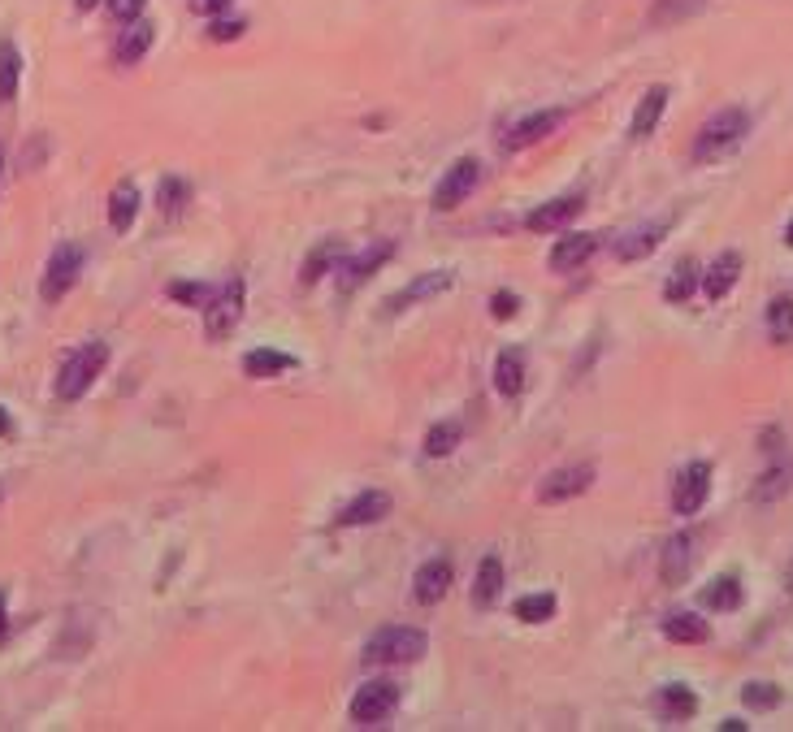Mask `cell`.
Masks as SVG:
<instances>
[{
	"label": "cell",
	"mask_w": 793,
	"mask_h": 732,
	"mask_svg": "<svg viewBox=\"0 0 793 732\" xmlns=\"http://www.w3.org/2000/svg\"><path fill=\"white\" fill-rule=\"evenodd\" d=\"M746 135H750V113H746V109H720L707 126L698 130V139H694V161H698V165L724 161V156H733L741 143H746Z\"/></svg>",
	"instance_id": "1"
},
{
	"label": "cell",
	"mask_w": 793,
	"mask_h": 732,
	"mask_svg": "<svg viewBox=\"0 0 793 732\" xmlns=\"http://www.w3.org/2000/svg\"><path fill=\"white\" fill-rule=\"evenodd\" d=\"M425 650H429V637L421 629L390 624V629H377L369 642H364V663H373V668H395V663H416Z\"/></svg>",
	"instance_id": "2"
},
{
	"label": "cell",
	"mask_w": 793,
	"mask_h": 732,
	"mask_svg": "<svg viewBox=\"0 0 793 732\" xmlns=\"http://www.w3.org/2000/svg\"><path fill=\"white\" fill-rule=\"evenodd\" d=\"M104 364H109V347L104 343H83L78 351H70L57 373V399L61 403H74L83 399L91 386H96V377L104 373Z\"/></svg>",
	"instance_id": "3"
},
{
	"label": "cell",
	"mask_w": 793,
	"mask_h": 732,
	"mask_svg": "<svg viewBox=\"0 0 793 732\" xmlns=\"http://www.w3.org/2000/svg\"><path fill=\"white\" fill-rule=\"evenodd\" d=\"M83 247L78 243H61V247H52V256H48V265H44V282H39V295L48 299V304H57V299H65L74 291V282H78V273H83Z\"/></svg>",
	"instance_id": "4"
},
{
	"label": "cell",
	"mask_w": 793,
	"mask_h": 732,
	"mask_svg": "<svg viewBox=\"0 0 793 732\" xmlns=\"http://www.w3.org/2000/svg\"><path fill=\"white\" fill-rule=\"evenodd\" d=\"M395 707H399V685L395 681H369V685L356 689V698H351L347 715H351V724L369 728V724H382Z\"/></svg>",
	"instance_id": "5"
},
{
	"label": "cell",
	"mask_w": 793,
	"mask_h": 732,
	"mask_svg": "<svg viewBox=\"0 0 793 732\" xmlns=\"http://www.w3.org/2000/svg\"><path fill=\"white\" fill-rule=\"evenodd\" d=\"M239 317H243V278H230L204 304V334L217 343V338H226L234 325H239Z\"/></svg>",
	"instance_id": "6"
},
{
	"label": "cell",
	"mask_w": 793,
	"mask_h": 732,
	"mask_svg": "<svg viewBox=\"0 0 793 732\" xmlns=\"http://www.w3.org/2000/svg\"><path fill=\"white\" fill-rule=\"evenodd\" d=\"M477 182H481V165L473 161V156H460L447 174L438 178V187H434V208H442V213H451V208H460L468 195L477 191Z\"/></svg>",
	"instance_id": "7"
},
{
	"label": "cell",
	"mask_w": 793,
	"mask_h": 732,
	"mask_svg": "<svg viewBox=\"0 0 793 732\" xmlns=\"http://www.w3.org/2000/svg\"><path fill=\"white\" fill-rule=\"evenodd\" d=\"M707 494H711V464L694 460L689 468H681V477H676V486H672L676 516H698L702 503H707Z\"/></svg>",
	"instance_id": "8"
},
{
	"label": "cell",
	"mask_w": 793,
	"mask_h": 732,
	"mask_svg": "<svg viewBox=\"0 0 793 732\" xmlns=\"http://www.w3.org/2000/svg\"><path fill=\"white\" fill-rule=\"evenodd\" d=\"M590 481H594V464L555 468V473L538 486V503H568V499H577V494L590 490Z\"/></svg>",
	"instance_id": "9"
},
{
	"label": "cell",
	"mask_w": 793,
	"mask_h": 732,
	"mask_svg": "<svg viewBox=\"0 0 793 732\" xmlns=\"http://www.w3.org/2000/svg\"><path fill=\"white\" fill-rule=\"evenodd\" d=\"M390 256H395V239H377V243H369L360 256H351L347 265H343V273H338V286H343V291H356V286L369 282Z\"/></svg>",
	"instance_id": "10"
},
{
	"label": "cell",
	"mask_w": 793,
	"mask_h": 732,
	"mask_svg": "<svg viewBox=\"0 0 793 732\" xmlns=\"http://www.w3.org/2000/svg\"><path fill=\"white\" fill-rule=\"evenodd\" d=\"M559 122H564V109H542V113L520 117V122L503 135V152H525V148H533V143L551 135V130H555Z\"/></svg>",
	"instance_id": "11"
},
{
	"label": "cell",
	"mask_w": 793,
	"mask_h": 732,
	"mask_svg": "<svg viewBox=\"0 0 793 732\" xmlns=\"http://www.w3.org/2000/svg\"><path fill=\"white\" fill-rule=\"evenodd\" d=\"M451 581H455L451 559H425L421 572H416V581H412L416 603H421V607L442 603V598H447V590H451Z\"/></svg>",
	"instance_id": "12"
},
{
	"label": "cell",
	"mask_w": 793,
	"mask_h": 732,
	"mask_svg": "<svg viewBox=\"0 0 793 732\" xmlns=\"http://www.w3.org/2000/svg\"><path fill=\"white\" fill-rule=\"evenodd\" d=\"M689 568H694V538H689V533H672V538L663 542V551H659L663 585H681L689 577Z\"/></svg>",
	"instance_id": "13"
},
{
	"label": "cell",
	"mask_w": 793,
	"mask_h": 732,
	"mask_svg": "<svg viewBox=\"0 0 793 732\" xmlns=\"http://www.w3.org/2000/svg\"><path fill=\"white\" fill-rule=\"evenodd\" d=\"M382 516H390V494H382V490H364V494H356L343 512H338V525L343 529H356V525H377Z\"/></svg>",
	"instance_id": "14"
},
{
	"label": "cell",
	"mask_w": 793,
	"mask_h": 732,
	"mask_svg": "<svg viewBox=\"0 0 793 732\" xmlns=\"http://www.w3.org/2000/svg\"><path fill=\"white\" fill-rule=\"evenodd\" d=\"M594 252H598V234H568V239H559L551 247V269L572 273V269H581Z\"/></svg>",
	"instance_id": "15"
},
{
	"label": "cell",
	"mask_w": 793,
	"mask_h": 732,
	"mask_svg": "<svg viewBox=\"0 0 793 732\" xmlns=\"http://www.w3.org/2000/svg\"><path fill=\"white\" fill-rule=\"evenodd\" d=\"M737 278H741V256L737 252H720L707 265V273H702V295H707V299H724L737 286Z\"/></svg>",
	"instance_id": "16"
},
{
	"label": "cell",
	"mask_w": 793,
	"mask_h": 732,
	"mask_svg": "<svg viewBox=\"0 0 793 732\" xmlns=\"http://www.w3.org/2000/svg\"><path fill=\"white\" fill-rule=\"evenodd\" d=\"M447 286H451V273H447V269H438V273H421L416 282H408L403 291H395V295L386 299V312H403V308L421 304V299H429V295L447 291Z\"/></svg>",
	"instance_id": "17"
},
{
	"label": "cell",
	"mask_w": 793,
	"mask_h": 732,
	"mask_svg": "<svg viewBox=\"0 0 793 732\" xmlns=\"http://www.w3.org/2000/svg\"><path fill=\"white\" fill-rule=\"evenodd\" d=\"M581 208H585L581 195H559V200L533 208V213L525 217V226H529V230H559V226H568V221L577 217Z\"/></svg>",
	"instance_id": "18"
},
{
	"label": "cell",
	"mask_w": 793,
	"mask_h": 732,
	"mask_svg": "<svg viewBox=\"0 0 793 732\" xmlns=\"http://www.w3.org/2000/svg\"><path fill=\"white\" fill-rule=\"evenodd\" d=\"M663 109H668V87H650L646 96H642V104H637V109H633L629 135H633V139H646V135H655V126H659Z\"/></svg>",
	"instance_id": "19"
},
{
	"label": "cell",
	"mask_w": 793,
	"mask_h": 732,
	"mask_svg": "<svg viewBox=\"0 0 793 732\" xmlns=\"http://www.w3.org/2000/svg\"><path fill=\"white\" fill-rule=\"evenodd\" d=\"M135 213H139V187L135 182H117L113 195H109V226L117 234H126L130 226H135Z\"/></svg>",
	"instance_id": "20"
},
{
	"label": "cell",
	"mask_w": 793,
	"mask_h": 732,
	"mask_svg": "<svg viewBox=\"0 0 793 732\" xmlns=\"http://www.w3.org/2000/svg\"><path fill=\"white\" fill-rule=\"evenodd\" d=\"M663 637L676 646H702L711 637V629H707V620L694 616V611H676V616L663 620Z\"/></svg>",
	"instance_id": "21"
},
{
	"label": "cell",
	"mask_w": 793,
	"mask_h": 732,
	"mask_svg": "<svg viewBox=\"0 0 793 732\" xmlns=\"http://www.w3.org/2000/svg\"><path fill=\"white\" fill-rule=\"evenodd\" d=\"M655 711H659V720L681 724V720H689V715L698 711V698L689 694L685 685H663V689H659V698H655Z\"/></svg>",
	"instance_id": "22"
},
{
	"label": "cell",
	"mask_w": 793,
	"mask_h": 732,
	"mask_svg": "<svg viewBox=\"0 0 793 732\" xmlns=\"http://www.w3.org/2000/svg\"><path fill=\"white\" fill-rule=\"evenodd\" d=\"M494 390H499L503 399H516L520 390H525V356H520V351H503V356L494 360Z\"/></svg>",
	"instance_id": "23"
},
{
	"label": "cell",
	"mask_w": 793,
	"mask_h": 732,
	"mask_svg": "<svg viewBox=\"0 0 793 732\" xmlns=\"http://www.w3.org/2000/svg\"><path fill=\"white\" fill-rule=\"evenodd\" d=\"M152 39H156V26L152 22H126V31H122V39H117V65H135L143 52L152 48Z\"/></svg>",
	"instance_id": "24"
},
{
	"label": "cell",
	"mask_w": 793,
	"mask_h": 732,
	"mask_svg": "<svg viewBox=\"0 0 793 732\" xmlns=\"http://www.w3.org/2000/svg\"><path fill=\"white\" fill-rule=\"evenodd\" d=\"M295 369V356L286 351H273V347H256L243 356V373L247 377H278V373H291Z\"/></svg>",
	"instance_id": "25"
},
{
	"label": "cell",
	"mask_w": 793,
	"mask_h": 732,
	"mask_svg": "<svg viewBox=\"0 0 793 732\" xmlns=\"http://www.w3.org/2000/svg\"><path fill=\"white\" fill-rule=\"evenodd\" d=\"M663 234H668V226H646V230L624 234V239L616 243V256L624 260V265H633V260H646V256L663 243Z\"/></svg>",
	"instance_id": "26"
},
{
	"label": "cell",
	"mask_w": 793,
	"mask_h": 732,
	"mask_svg": "<svg viewBox=\"0 0 793 732\" xmlns=\"http://www.w3.org/2000/svg\"><path fill=\"white\" fill-rule=\"evenodd\" d=\"M338 260H343V243H338V239L317 243V247H312V256L304 260V273H299V282H304V286H317L325 273L338 265Z\"/></svg>",
	"instance_id": "27"
},
{
	"label": "cell",
	"mask_w": 793,
	"mask_h": 732,
	"mask_svg": "<svg viewBox=\"0 0 793 732\" xmlns=\"http://www.w3.org/2000/svg\"><path fill=\"white\" fill-rule=\"evenodd\" d=\"M499 594H503V559L486 555V559H481V568H477L473 598H477V607H494V603H499Z\"/></svg>",
	"instance_id": "28"
},
{
	"label": "cell",
	"mask_w": 793,
	"mask_h": 732,
	"mask_svg": "<svg viewBox=\"0 0 793 732\" xmlns=\"http://www.w3.org/2000/svg\"><path fill=\"white\" fill-rule=\"evenodd\" d=\"M789 486H793V460H780V464H772V468H767V473L759 477V486H754V503H776V499H785Z\"/></svg>",
	"instance_id": "29"
},
{
	"label": "cell",
	"mask_w": 793,
	"mask_h": 732,
	"mask_svg": "<svg viewBox=\"0 0 793 732\" xmlns=\"http://www.w3.org/2000/svg\"><path fill=\"white\" fill-rule=\"evenodd\" d=\"M698 286H702L698 265H694V260H681V265L672 269V278L663 282V299H668V304H685V299L694 295Z\"/></svg>",
	"instance_id": "30"
},
{
	"label": "cell",
	"mask_w": 793,
	"mask_h": 732,
	"mask_svg": "<svg viewBox=\"0 0 793 732\" xmlns=\"http://www.w3.org/2000/svg\"><path fill=\"white\" fill-rule=\"evenodd\" d=\"M22 83V57L13 39H0V100H13Z\"/></svg>",
	"instance_id": "31"
},
{
	"label": "cell",
	"mask_w": 793,
	"mask_h": 732,
	"mask_svg": "<svg viewBox=\"0 0 793 732\" xmlns=\"http://www.w3.org/2000/svg\"><path fill=\"white\" fill-rule=\"evenodd\" d=\"M707 9V0H655L650 9V26H672V22H685L694 13Z\"/></svg>",
	"instance_id": "32"
},
{
	"label": "cell",
	"mask_w": 793,
	"mask_h": 732,
	"mask_svg": "<svg viewBox=\"0 0 793 732\" xmlns=\"http://www.w3.org/2000/svg\"><path fill=\"white\" fill-rule=\"evenodd\" d=\"M156 204H161L165 217H178L182 208L191 204V187H187V182H182L178 174H165L161 187H156Z\"/></svg>",
	"instance_id": "33"
},
{
	"label": "cell",
	"mask_w": 793,
	"mask_h": 732,
	"mask_svg": "<svg viewBox=\"0 0 793 732\" xmlns=\"http://www.w3.org/2000/svg\"><path fill=\"white\" fill-rule=\"evenodd\" d=\"M767 334H772V343H793V299L789 295L767 304Z\"/></svg>",
	"instance_id": "34"
},
{
	"label": "cell",
	"mask_w": 793,
	"mask_h": 732,
	"mask_svg": "<svg viewBox=\"0 0 793 732\" xmlns=\"http://www.w3.org/2000/svg\"><path fill=\"white\" fill-rule=\"evenodd\" d=\"M460 438H464V429L460 425H455V421H442V425H434V429H429V434H425V455H429V460H442V455H451L455 447H460Z\"/></svg>",
	"instance_id": "35"
},
{
	"label": "cell",
	"mask_w": 793,
	"mask_h": 732,
	"mask_svg": "<svg viewBox=\"0 0 793 732\" xmlns=\"http://www.w3.org/2000/svg\"><path fill=\"white\" fill-rule=\"evenodd\" d=\"M516 620H525V624H546L555 616V594H525V598H516Z\"/></svg>",
	"instance_id": "36"
},
{
	"label": "cell",
	"mask_w": 793,
	"mask_h": 732,
	"mask_svg": "<svg viewBox=\"0 0 793 732\" xmlns=\"http://www.w3.org/2000/svg\"><path fill=\"white\" fill-rule=\"evenodd\" d=\"M702 603H707L711 611H737L741 607V581L737 577H720L707 594H702Z\"/></svg>",
	"instance_id": "37"
},
{
	"label": "cell",
	"mask_w": 793,
	"mask_h": 732,
	"mask_svg": "<svg viewBox=\"0 0 793 732\" xmlns=\"http://www.w3.org/2000/svg\"><path fill=\"white\" fill-rule=\"evenodd\" d=\"M741 702H746L750 711H772V707H780V689L767 685V681H750L746 689H741Z\"/></svg>",
	"instance_id": "38"
},
{
	"label": "cell",
	"mask_w": 793,
	"mask_h": 732,
	"mask_svg": "<svg viewBox=\"0 0 793 732\" xmlns=\"http://www.w3.org/2000/svg\"><path fill=\"white\" fill-rule=\"evenodd\" d=\"M169 299H178V304H195V308H204L208 299V286H200V282H174L169 286Z\"/></svg>",
	"instance_id": "39"
},
{
	"label": "cell",
	"mask_w": 793,
	"mask_h": 732,
	"mask_svg": "<svg viewBox=\"0 0 793 732\" xmlns=\"http://www.w3.org/2000/svg\"><path fill=\"white\" fill-rule=\"evenodd\" d=\"M143 5L148 0H109V13H113V22H139L143 18Z\"/></svg>",
	"instance_id": "40"
},
{
	"label": "cell",
	"mask_w": 793,
	"mask_h": 732,
	"mask_svg": "<svg viewBox=\"0 0 793 732\" xmlns=\"http://www.w3.org/2000/svg\"><path fill=\"white\" fill-rule=\"evenodd\" d=\"M516 308H520V299H516L512 291H499V295L490 299V312H494L499 321H512V317H516Z\"/></svg>",
	"instance_id": "41"
},
{
	"label": "cell",
	"mask_w": 793,
	"mask_h": 732,
	"mask_svg": "<svg viewBox=\"0 0 793 732\" xmlns=\"http://www.w3.org/2000/svg\"><path fill=\"white\" fill-rule=\"evenodd\" d=\"M243 35V22H213L208 26V39L213 44H226V39H239Z\"/></svg>",
	"instance_id": "42"
},
{
	"label": "cell",
	"mask_w": 793,
	"mask_h": 732,
	"mask_svg": "<svg viewBox=\"0 0 793 732\" xmlns=\"http://www.w3.org/2000/svg\"><path fill=\"white\" fill-rule=\"evenodd\" d=\"M191 13H200V18H217V13H226L230 0H187Z\"/></svg>",
	"instance_id": "43"
},
{
	"label": "cell",
	"mask_w": 793,
	"mask_h": 732,
	"mask_svg": "<svg viewBox=\"0 0 793 732\" xmlns=\"http://www.w3.org/2000/svg\"><path fill=\"white\" fill-rule=\"evenodd\" d=\"M9 429H13V421H9V412L0 408V438H9Z\"/></svg>",
	"instance_id": "44"
},
{
	"label": "cell",
	"mask_w": 793,
	"mask_h": 732,
	"mask_svg": "<svg viewBox=\"0 0 793 732\" xmlns=\"http://www.w3.org/2000/svg\"><path fill=\"white\" fill-rule=\"evenodd\" d=\"M785 585H789V598H793V559H789V572H785Z\"/></svg>",
	"instance_id": "45"
},
{
	"label": "cell",
	"mask_w": 793,
	"mask_h": 732,
	"mask_svg": "<svg viewBox=\"0 0 793 732\" xmlns=\"http://www.w3.org/2000/svg\"><path fill=\"white\" fill-rule=\"evenodd\" d=\"M96 5H100V0H78V9H83V13H87V9H96Z\"/></svg>",
	"instance_id": "46"
},
{
	"label": "cell",
	"mask_w": 793,
	"mask_h": 732,
	"mask_svg": "<svg viewBox=\"0 0 793 732\" xmlns=\"http://www.w3.org/2000/svg\"><path fill=\"white\" fill-rule=\"evenodd\" d=\"M0 633H5V598H0Z\"/></svg>",
	"instance_id": "47"
},
{
	"label": "cell",
	"mask_w": 793,
	"mask_h": 732,
	"mask_svg": "<svg viewBox=\"0 0 793 732\" xmlns=\"http://www.w3.org/2000/svg\"><path fill=\"white\" fill-rule=\"evenodd\" d=\"M0 178H5V152H0Z\"/></svg>",
	"instance_id": "48"
},
{
	"label": "cell",
	"mask_w": 793,
	"mask_h": 732,
	"mask_svg": "<svg viewBox=\"0 0 793 732\" xmlns=\"http://www.w3.org/2000/svg\"><path fill=\"white\" fill-rule=\"evenodd\" d=\"M785 239H789V247H793V221H789V234H785Z\"/></svg>",
	"instance_id": "49"
},
{
	"label": "cell",
	"mask_w": 793,
	"mask_h": 732,
	"mask_svg": "<svg viewBox=\"0 0 793 732\" xmlns=\"http://www.w3.org/2000/svg\"><path fill=\"white\" fill-rule=\"evenodd\" d=\"M0 499H5V486H0Z\"/></svg>",
	"instance_id": "50"
}]
</instances>
